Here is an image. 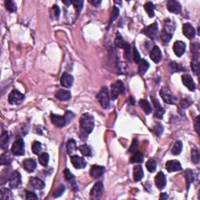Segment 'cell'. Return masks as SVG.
I'll use <instances>...</instances> for the list:
<instances>
[{
    "instance_id": "obj_1",
    "label": "cell",
    "mask_w": 200,
    "mask_h": 200,
    "mask_svg": "<svg viewBox=\"0 0 200 200\" xmlns=\"http://www.w3.org/2000/svg\"><path fill=\"white\" fill-rule=\"evenodd\" d=\"M95 126V121L92 115L86 113L81 115L80 118V127H81V138H86L89 134L92 133Z\"/></svg>"
},
{
    "instance_id": "obj_2",
    "label": "cell",
    "mask_w": 200,
    "mask_h": 200,
    "mask_svg": "<svg viewBox=\"0 0 200 200\" xmlns=\"http://www.w3.org/2000/svg\"><path fill=\"white\" fill-rule=\"evenodd\" d=\"M175 31V24L170 19H166L164 21V29L161 32V40L164 45H167L170 41Z\"/></svg>"
},
{
    "instance_id": "obj_3",
    "label": "cell",
    "mask_w": 200,
    "mask_h": 200,
    "mask_svg": "<svg viewBox=\"0 0 200 200\" xmlns=\"http://www.w3.org/2000/svg\"><path fill=\"white\" fill-rule=\"evenodd\" d=\"M99 102H100L101 106L103 109H107L110 105V95L109 91L106 87H102L97 95Z\"/></svg>"
},
{
    "instance_id": "obj_4",
    "label": "cell",
    "mask_w": 200,
    "mask_h": 200,
    "mask_svg": "<svg viewBox=\"0 0 200 200\" xmlns=\"http://www.w3.org/2000/svg\"><path fill=\"white\" fill-rule=\"evenodd\" d=\"M125 87L121 81H116L111 84V100H115L121 93L124 92Z\"/></svg>"
},
{
    "instance_id": "obj_5",
    "label": "cell",
    "mask_w": 200,
    "mask_h": 200,
    "mask_svg": "<svg viewBox=\"0 0 200 200\" xmlns=\"http://www.w3.org/2000/svg\"><path fill=\"white\" fill-rule=\"evenodd\" d=\"M11 152L15 156H23L25 153L24 142L22 138H17L11 147Z\"/></svg>"
},
{
    "instance_id": "obj_6",
    "label": "cell",
    "mask_w": 200,
    "mask_h": 200,
    "mask_svg": "<svg viewBox=\"0 0 200 200\" xmlns=\"http://www.w3.org/2000/svg\"><path fill=\"white\" fill-rule=\"evenodd\" d=\"M24 100V95L17 90H13L9 95V104L11 105H19Z\"/></svg>"
},
{
    "instance_id": "obj_7",
    "label": "cell",
    "mask_w": 200,
    "mask_h": 200,
    "mask_svg": "<svg viewBox=\"0 0 200 200\" xmlns=\"http://www.w3.org/2000/svg\"><path fill=\"white\" fill-rule=\"evenodd\" d=\"M158 24L157 23H153L149 26L146 27L142 30V33L145 34L147 37L151 39H156L158 37Z\"/></svg>"
},
{
    "instance_id": "obj_8",
    "label": "cell",
    "mask_w": 200,
    "mask_h": 200,
    "mask_svg": "<svg viewBox=\"0 0 200 200\" xmlns=\"http://www.w3.org/2000/svg\"><path fill=\"white\" fill-rule=\"evenodd\" d=\"M159 94H160L161 98L163 99V100H164L166 103H168V104L175 103L176 97L173 95L172 92H171L170 91L167 89V88H163V89H161L160 92H159Z\"/></svg>"
},
{
    "instance_id": "obj_9",
    "label": "cell",
    "mask_w": 200,
    "mask_h": 200,
    "mask_svg": "<svg viewBox=\"0 0 200 200\" xmlns=\"http://www.w3.org/2000/svg\"><path fill=\"white\" fill-rule=\"evenodd\" d=\"M9 187L12 188H17L21 184V176L18 171L15 170L11 174L10 177L9 179Z\"/></svg>"
},
{
    "instance_id": "obj_10",
    "label": "cell",
    "mask_w": 200,
    "mask_h": 200,
    "mask_svg": "<svg viewBox=\"0 0 200 200\" xmlns=\"http://www.w3.org/2000/svg\"><path fill=\"white\" fill-rule=\"evenodd\" d=\"M102 190H103V185L102 182H97L90 192V197L92 199H99L102 196Z\"/></svg>"
},
{
    "instance_id": "obj_11",
    "label": "cell",
    "mask_w": 200,
    "mask_h": 200,
    "mask_svg": "<svg viewBox=\"0 0 200 200\" xmlns=\"http://www.w3.org/2000/svg\"><path fill=\"white\" fill-rule=\"evenodd\" d=\"M51 121H52V123L56 126V127H60V128L64 127L67 123L64 116H60V115L54 114V113L51 114Z\"/></svg>"
},
{
    "instance_id": "obj_12",
    "label": "cell",
    "mask_w": 200,
    "mask_h": 200,
    "mask_svg": "<svg viewBox=\"0 0 200 200\" xmlns=\"http://www.w3.org/2000/svg\"><path fill=\"white\" fill-rule=\"evenodd\" d=\"M167 9L172 14H179L181 12V5L176 0H169L167 3Z\"/></svg>"
},
{
    "instance_id": "obj_13",
    "label": "cell",
    "mask_w": 200,
    "mask_h": 200,
    "mask_svg": "<svg viewBox=\"0 0 200 200\" xmlns=\"http://www.w3.org/2000/svg\"><path fill=\"white\" fill-rule=\"evenodd\" d=\"M185 49H186V45L184 41H177L176 42H174V46H173L174 52L178 57H181L185 53Z\"/></svg>"
},
{
    "instance_id": "obj_14",
    "label": "cell",
    "mask_w": 200,
    "mask_h": 200,
    "mask_svg": "<svg viewBox=\"0 0 200 200\" xmlns=\"http://www.w3.org/2000/svg\"><path fill=\"white\" fill-rule=\"evenodd\" d=\"M166 169L168 172H176V171H179L182 169L181 164H180L178 160L176 159H172V160L167 161L166 164Z\"/></svg>"
},
{
    "instance_id": "obj_15",
    "label": "cell",
    "mask_w": 200,
    "mask_h": 200,
    "mask_svg": "<svg viewBox=\"0 0 200 200\" xmlns=\"http://www.w3.org/2000/svg\"><path fill=\"white\" fill-rule=\"evenodd\" d=\"M71 163L76 169H83L87 165V163L84 160V158L77 156V155L71 156Z\"/></svg>"
},
{
    "instance_id": "obj_16",
    "label": "cell",
    "mask_w": 200,
    "mask_h": 200,
    "mask_svg": "<svg viewBox=\"0 0 200 200\" xmlns=\"http://www.w3.org/2000/svg\"><path fill=\"white\" fill-rule=\"evenodd\" d=\"M155 184H156V187L160 190L165 188L166 185H167V179H166V176L164 173L161 171L158 173L157 175L155 177Z\"/></svg>"
},
{
    "instance_id": "obj_17",
    "label": "cell",
    "mask_w": 200,
    "mask_h": 200,
    "mask_svg": "<svg viewBox=\"0 0 200 200\" xmlns=\"http://www.w3.org/2000/svg\"><path fill=\"white\" fill-rule=\"evenodd\" d=\"M153 100V102L154 104V106H155V113H154V116L155 117L158 118V119H162L163 116H164V113H165V110L161 106L160 103L155 98H152Z\"/></svg>"
},
{
    "instance_id": "obj_18",
    "label": "cell",
    "mask_w": 200,
    "mask_h": 200,
    "mask_svg": "<svg viewBox=\"0 0 200 200\" xmlns=\"http://www.w3.org/2000/svg\"><path fill=\"white\" fill-rule=\"evenodd\" d=\"M73 77L68 73H63L60 78V84L64 88H70L73 85Z\"/></svg>"
},
{
    "instance_id": "obj_19",
    "label": "cell",
    "mask_w": 200,
    "mask_h": 200,
    "mask_svg": "<svg viewBox=\"0 0 200 200\" xmlns=\"http://www.w3.org/2000/svg\"><path fill=\"white\" fill-rule=\"evenodd\" d=\"M149 56L151 60H153L154 63H158L160 61L161 59H162V52H161L160 49H159L158 46H155L152 49V50L150 51Z\"/></svg>"
},
{
    "instance_id": "obj_20",
    "label": "cell",
    "mask_w": 200,
    "mask_h": 200,
    "mask_svg": "<svg viewBox=\"0 0 200 200\" xmlns=\"http://www.w3.org/2000/svg\"><path fill=\"white\" fill-rule=\"evenodd\" d=\"M181 80L183 84L189 89L190 91L193 92V91L196 90V84H195L194 81H193L192 78L190 75L188 74H184L182 75L181 77Z\"/></svg>"
},
{
    "instance_id": "obj_21",
    "label": "cell",
    "mask_w": 200,
    "mask_h": 200,
    "mask_svg": "<svg viewBox=\"0 0 200 200\" xmlns=\"http://www.w3.org/2000/svg\"><path fill=\"white\" fill-rule=\"evenodd\" d=\"M183 34L188 39H192L196 36V30L191 24L186 23L183 25Z\"/></svg>"
},
{
    "instance_id": "obj_22",
    "label": "cell",
    "mask_w": 200,
    "mask_h": 200,
    "mask_svg": "<svg viewBox=\"0 0 200 200\" xmlns=\"http://www.w3.org/2000/svg\"><path fill=\"white\" fill-rule=\"evenodd\" d=\"M104 170H105V169H104V167H102V166H98V165L92 166V167H91L90 169L91 177L94 179L99 178V177H100L103 174Z\"/></svg>"
},
{
    "instance_id": "obj_23",
    "label": "cell",
    "mask_w": 200,
    "mask_h": 200,
    "mask_svg": "<svg viewBox=\"0 0 200 200\" xmlns=\"http://www.w3.org/2000/svg\"><path fill=\"white\" fill-rule=\"evenodd\" d=\"M56 98L60 101H66L70 100L71 99V93L70 91L65 90V89H60L58 92L56 93Z\"/></svg>"
},
{
    "instance_id": "obj_24",
    "label": "cell",
    "mask_w": 200,
    "mask_h": 200,
    "mask_svg": "<svg viewBox=\"0 0 200 200\" xmlns=\"http://www.w3.org/2000/svg\"><path fill=\"white\" fill-rule=\"evenodd\" d=\"M23 167L28 172H34L37 167V163L33 159H26L24 160Z\"/></svg>"
},
{
    "instance_id": "obj_25",
    "label": "cell",
    "mask_w": 200,
    "mask_h": 200,
    "mask_svg": "<svg viewBox=\"0 0 200 200\" xmlns=\"http://www.w3.org/2000/svg\"><path fill=\"white\" fill-rule=\"evenodd\" d=\"M30 185L34 188L38 190H42L46 187V184L44 183V181L38 177H31L30 178Z\"/></svg>"
},
{
    "instance_id": "obj_26",
    "label": "cell",
    "mask_w": 200,
    "mask_h": 200,
    "mask_svg": "<svg viewBox=\"0 0 200 200\" xmlns=\"http://www.w3.org/2000/svg\"><path fill=\"white\" fill-rule=\"evenodd\" d=\"M133 177L135 181H139L142 180V177H144V171L142 170V166L137 165L134 167Z\"/></svg>"
},
{
    "instance_id": "obj_27",
    "label": "cell",
    "mask_w": 200,
    "mask_h": 200,
    "mask_svg": "<svg viewBox=\"0 0 200 200\" xmlns=\"http://www.w3.org/2000/svg\"><path fill=\"white\" fill-rule=\"evenodd\" d=\"M127 45H128V43H127V41H124V39L123 38V37L121 36V34H116V39H115V46H116V47L119 48V49H124Z\"/></svg>"
},
{
    "instance_id": "obj_28",
    "label": "cell",
    "mask_w": 200,
    "mask_h": 200,
    "mask_svg": "<svg viewBox=\"0 0 200 200\" xmlns=\"http://www.w3.org/2000/svg\"><path fill=\"white\" fill-rule=\"evenodd\" d=\"M144 161V155L138 151L134 152L130 159L131 164H140Z\"/></svg>"
},
{
    "instance_id": "obj_29",
    "label": "cell",
    "mask_w": 200,
    "mask_h": 200,
    "mask_svg": "<svg viewBox=\"0 0 200 200\" xmlns=\"http://www.w3.org/2000/svg\"><path fill=\"white\" fill-rule=\"evenodd\" d=\"M139 105H140L141 108L142 109L144 112L145 113V114H149V113H152V109L151 105H150L149 102H148L146 100H141L139 101Z\"/></svg>"
},
{
    "instance_id": "obj_30",
    "label": "cell",
    "mask_w": 200,
    "mask_h": 200,
    "mask_svg": "<svg viewBox=\"0 0 200 200\" xmlns=\"http://www.w3.org/2000/svg\"><path fill=\"white\" fill-rule=\"evenodd\" d=\"M8 141H9V134H8V132L3 131L1 134V137H0V145H1L2 149H6Z\"/></svg>"
},
{
    "instance_id": "obj_31",
    "label": "cell",
    "mask_w": 200,
    "mask_h": 200,
    "mask_svg": "<svg viewBox=\"0 0 200 200\" xmlns=\"http://www.w3.org/2000/svg\"><path fill=\"white\" fill-rule=\"evenodd\" d=\"M144 8H145V11H146L147 14L149 15V17H153L155 16V13H154V9L155 6L153 5V3L151 2H148V3H145L144 5Z\"/></svg>"
},
{
    "instance_id": "obj_32",
    "label": "cell",
    "mask_w": 200,
    "mask_h": 200,
    "mask_svg": "<svg viewBox=\"0 0 200 200\" xmlns=\"http://www.w3.org/2000/svg\"><path fill=\"white\" fill-rule=\"evenodd\" d=\"M182 149H183V144L181 141H177L171 149V153L174 155H179L181 153Z\"/></svg>"
},
{
    "instance_id": "obj_33",
    "label": "cell",
    "mask_w": 200,
    "mask_h": 200,
    "mask_svg": "<svg viewBox=\"0 0 200 200\" xmlns=\"http://www.w3.org/2000/svg\"><path fill=\"white\" fill-rule=\"evenodd\" d=\"M67 153L71 156L72 153H73L74 151H76L77 149L76 141H74L73 139H70L67 144Z\"/></svg>"
},
{
    "instance_id": "obj_34",
    "label": "cell",
    "mask_w": 200,
    "mask_h": 200,
    "mask_svg": "<svg viewBox=\"0 0 200 200\" xmlns=\"http://www.w3.org/2000/svg\"><path fill=\"white\" fill-rule=\"evenodd\" d=\"M78 149H79L80 152H81V153L84 156H87V157H91L92 156V149H91V148L89 145H82L81 146H79Z\"/></svg>"
},
{
    "instance_id": "obj_35",
    "label": "cell",
    "mask_w": 200,
    "mask_h": 200,
    "mask_svg": "<svg viewBox=\"0 0 200 200\" xmlns=\"http://www.w3.org/2000/svg\"><path fill=\"white\" fill-rule=\"evenodd\" d=\"M149 67V63H148V61L145 60H141L140 63H139V67H138V71L141 74H144L145 72L148 70Z\"/></svg>"
},
{
    "instance_id": "obj_36",
    "label": "cell",
    "mask_w": 200,
    "mask_h": 200,
    "mask_svg": "<svg viewBox=\"0 0 200 200\" xmlns=\"http://www.w3.org/2000/svg\"><path fill=\"white\" fill-rule=\"evenodd\" d=\"M49 156L48 153H41V155L38 157V161H39L40 164L43 167H46L49 164Z\"/></svg>"
},
{
    "instance_id": "obj_37",
    "label": "cell",
    "mask_w": 200,
    "mask_h": 200,
    "mask_svg": "<svg viewBox=\"0 0 200 200\" xmlns=\"http://www.w3.org/2000/svg\"><path fill=\"white\" fill-rule=\"evenodd\" d=\"M145 166H146L147 170H148L150 173H153L156 171V167H157V164H156V161L155 160V159H149V160L147 161Z\"/></svg>"
},
{
    "instance_id": "obj_38",
    "label": "cell",
    "mask_w": 200,
    "mask_h": 200,
    "mask_svg": "<svg viewBox=\"0 0 200 200\" xmlns=\"http://www.w3.org/2000/svg\"><path fill=\"white\" fill-rule=\"evenodd\" d=\"M5 6H6V9H7L9 12L10 13H14L17 11V5L14 3V1H11V0H7L5 3Z\"/></svg>"
},
{
    "instance_id": "obj_39",
    "label": "cell",
    "mask_w": 200,
    "mask_h": 200,
    "mask_svg": "<svg viewBox=\"0 0 200 200\" xmlns=\"http://www.w3.org/2000/svg\"><path fill=\"white\" fill-rule=\"evenodd\" d=\"M191 67H192V69L193 73H194L196 75L199 74V58L193 57V60L191 63Z\"/></svg>"
},
{
    "instance_id": "obj_40",
    "label": "cell",
    "mask_w": 200,
    "mask_h": 200,
    "mask_svg": "<svg viewBox=\"0 0 200 200\" xmlns=\"http://www.w3.org/2000/svg\"><path fill=\"white\" fill-rule=\"evenodd\" d=\"M199 160L200 156L199 150L196 149H193L192 150V161L193 164H198L199 163Z\"/></svg>"
},
{
    "instance_id": "obj_41",
    "label": "cell",
    "mask_w": 200,
    "mask_h": 200,
    "mask_svg": "<svg viewBox=\"0 0 200 200\" xmlns=\"http://www.w3.org/2000/svg\"><path fill=\"white\" fill-rule=\"evenodd\" d=\"M120 14V10L116 6H113V10H112V14H111V17H110V24H109V28L110 27V25L112 24L113 21L116 20Z\"/></svg>"
},
{
    "instance_id": "obj_42",
    "label": "cell",
    "mask_w": 200,
    "mask_h": 200,
    "mask_svg": "<svg viewBox=\"0 0 200 200\" xmlns=\"http://www.w3.org/2000/svg\"><path fill=\"white\" fill-rule=\"evenodd\" d=\"M1 159H0V162H1V165H9L12 162V159L9 157V156L6 155V153H3L1 155Z\"/></svg>"
},
{
    "instance_id": "obj_43",
    "label": "cell",
    "mask_w": 200,
    "mask_h": 200,
    "mask_svg": "<svg viewBox=\"0 0 200 200\" xmlns=\"http://www.w3.org/2000/svg\"><path fill=\"white\" fill-rule=\"evenodd\" d=\"M191 50L193 54V57L199 58V45L198 43H192L191 45Z\"/></svg>"
},
{
    "instance_id": "obj_44",
    "label": "cell",
    "mask_w": 200,
    "mask_h": 200,
    "mask_svg": "<svg viewBox=\"0 0 200 200\" xmlns=\"http://www.w3.org/2000/svg\"><path fill=\"white\" fill-rule=\"evenodd\" d=\"M132 53V48H131L130 45H127V46L124 49V57L127 59L128 61H132V57H133V54Z\"/></svg>"
},
{
    "instance_id": "obj_45",
    "label": "cell",
    "mask_w": 200,
    "mask_h": 200,
    "mask_svg": "<svg viewBox=\"0 0 200 200\" xmlns=\"http://www.w3.org/2000/svg\"><path fill=\"white\" fill-rule=\"evenodd\" d=\"M153 131L156 135L160 136L163 134V132H164V127H163L160 123H156L154 125V127H153Z\"/></svg>"
},
{
    "instance_id": "obj_46",
    "label": "cell",
    "mask_w": 200,
    "mask_h": 200,
    "mask_svg": "<svg viewBox=\"0 0 200 200\" xmlns=\"http://www.w3.org/2000/svg\"><path fill=\"white\" fill-rule=\"evenodd\" d=\"M65 192V187L64 185H61L60 186H59L58 188H57V189L55 190V191L53 192V193H52V196H53L54 198H58L60 197V196H61L63 194V192Z\"/></svg>"
},
{
    "instance_id": "obj_47",
    "label": "cell",
    "mask_w": 200,
    "mask_h": 200,
    "mask_svg": "<svg viewBox=\"0 0 200 200\" xmlns=\"http://www.w3.org/2000/svg\"><path fill=\"white\" fill-rule=\"evenodd\" d=\"M41 150V144L38 141H35L32 144V152L35 154L38 155Z\"/></svg>"
},
{
    "instance_id": "obj_48",
    "label": "cell",
    "mask_w": 200,
    "mask_h": 200,
    "mask_svg": "<svg viewBox=\"0 0 200 200\" xmlns=\"http://www.w3.org/2000/svg\"><path fill=\"white\" fill-rule=\"evenodd\" d=\"M1 199H11V192L9 189H6V188H1Z\"/></svg>"
},
{
    "instance_id": "obj_49",
    "label": "cell",
    "mask_w": 200,
    "mask_h": 200,
    "mask_svg": "<svg viewBox=\"0 0 200 200\" xmlns=\"http://www.w3.org/2000/svg\"><path fill=\"white\" fill-rule=\"evenodd\" d=\"M63 174H64L65 179H66L67 181L71 182V183H74V176L71 174V172L69 170V169L66 168V169L64 170V171H63Z\"/></svg>"
},
{
    "instance_id": "obj_50",
    "label": "cell",
    "mask_w": 200,
    "mask_h": 200,
    "mask_svg": "<svg viewBox=\"0 0 200 200\" xmlns=\"http://www.w3.org/2000/svg\"><path fill=\"white\" fill-rule=\"evenodd\" d=\"M72 4L74 6V8L76 9L78 14H80L81 10L83 8V5H84V1H79V0H76V1H71Z\"/></svg>"
},
{
    "instance_id": "obj_51",
    "label": "cell",
    "mask_w": 200,
    "mask_h": 200,
    "mask_svg": "<svg viewBox=\"0 0 200 200\" xmlns=\"http://www.w3.org/2000/svg\"><path fill=\"white\" fill-rule=\"evenodd\" d=\"M132 54H133V60L136 63H139L141 61V56L138 49H136L135 46L133 47V50H132Z\"/></svg>"
},
{
    "instance_id": "obj_52",
    "label": "cell",
    "mask_w": 200,
    "mask_h": 200,
    "mask_svg": "<svg viewBox=\"0 0 200 200\" xmlns=\"http://www.w3.org/2000/svg\"><path fill=\"white\" fill-rule=\"evenodd\" d=\"M171 70H172V72H178V71H183L185 70L184 69H182V67L181 65L177 64L176 62H173L170 64Z\"/></svg>"
},
{
    "instance_id": "obj_53",
    "label": "cell",
    "mask_w": 200,
    "mask_h": 200,
    "mask_svg": "<svg viewBox=\"0 0 200 200\" xmlns=\"http://www.w3.org/2000/svg\"><path fill=\"white\" fill-rule=\"evenodd\" d=\"M186 178H187V181L188 182V189L190 187V185H191L192 181V172L191 170H186Z\"/></svg>"
},
{
    "instance_id": "obj_54",
    "label": "cell",
    "mask_w": 200,
    "mask_h": 200,
    "mask_svg": "<svg viewBox=\"0 0 200 200\" xmlns=\"http://www.w3.org/2000/svg\"><path fill=\"white\" fill-rule=\"evenodd\" d=\"M138 144V141L137 138H134L133 142H132V146H131L130 149H129V153H134V152L137 151Z\"/></svg>"
},
{
    "instance_id": "obj_55",
    "label": "cell",
    "mask_w": 200,
    "mask_h": 200,
    "mask_svg": "<svg viewBox=\"0 0 200 200\" xmlns=\"http://www.w3.org/2000/svg\"><path fill=\"white\" fill-rule=\"evenodd\" d=\"M26 199L28 200H34V199H38V196H36L35 192L31 191H26Z\"/></svg>"
},
{
    "instance_id": "obj_56",
    "label": "cell",
    "mask_w": 200,
    "mask_h": 200,
    "mask_svg": "<svg viewBox=\"0 0 200 200\" xmlns=\"http://www.w3.org/2000/svg\"><path fill=\"white\" fill-rule=\"evenodd\" d=\"M192 104V101L188 100V99H185V100H181L180 103V107H181L182 109H186L187 107L189 106Z\"/></svg>"
},
{
    "instance_id": "obj_57",
    "label": "cell",
    "mask_w": 200,
    "mask_h": 200,
    "mask_svg": "<svg viewBox=\"0 0 200 200\" xmlns=\"http://www.w3.org/2000/svg\"><path fill=\"white\" fill-rule=\"evenodd\" d=\"M199 116H196V120H195V122H194V128L196 130V132H197L198 134H199Z\"/></svg>"
},
{
    "instance_id": "obj_58",
    "label": "cell",
    "mask_w": 200,
    "mask_h": 200,
    "mask_svg": "<svg viewBox=\"0 0 200 200\" xmlns=\"http://www.w3.org/2000/svg\"><path fill=\"white\" fill-rule=\"evenodd\" d=\"M64 116H65V118H66L67 123H69V122H70V121H71L72 119H73V116H74V114L73 113V112L67 111L66 113H65Z\"/></svg>"
},
{
    "instance_id": "obj_59",
    "label": "cell",
    "mask_w": 200,
    "mask_h": 200,
    "mask_svg": "<svg viewBox=\"0 0 200 200\" xmlns=\"http://www.w3.org/2000/svg\"><path fill=\"white\" fill-rule=\"evenodd\" d=\"M52 9L54 10V13H55V16L56 17H57V19L59 18V17H60V8L58 7V6H57V5H54L53 7H52Z\"/></svg>"
},
{
    "instance_id": "obj_60",
    "label": "cell",
    "mask_w": 200,
    "mask_h": 200,
    "mask_svg": "<svg viewBox=\"0 0 200 200\" xmlns=\"http://www.w3.org/2000/svg\"><path fill=\"white\" fill-rule=\"evenodd\" d=\"M89 3L92 5H93L95 7H98V6H100V4L102 3V1L101 0H89Z\"/></svg>"
},
{
    "instance_id": "obj_61",
    "label": "cell",
    "mask_w": 200,
    "mask_h": 200,
    "mask_svg": "<svg viewBox=\"0 0 200 200\" xmlns=\"http://www.w3.org/2000/svg\"><path fill=\"white\" fill-rule=\"evenodd\" d=\"M160 199H169V196H167V193H161L160 195Z\"/></svg>"
}]
</instances>
